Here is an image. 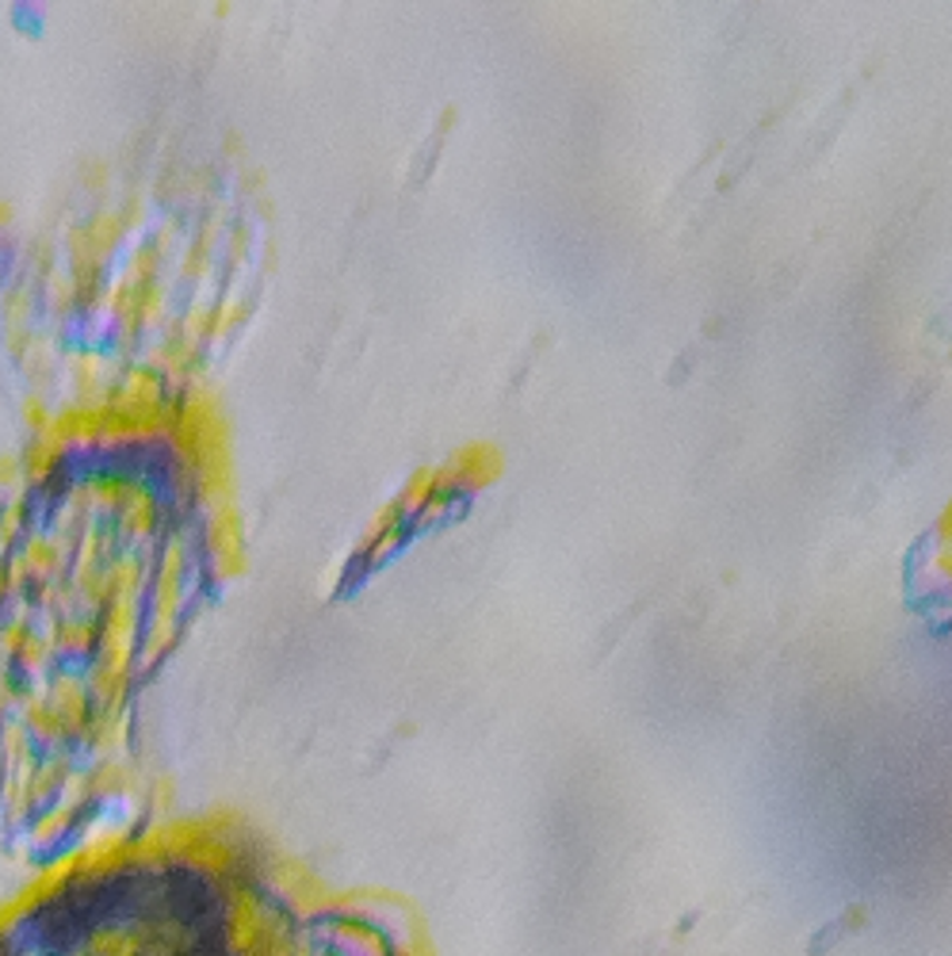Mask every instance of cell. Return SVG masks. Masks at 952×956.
<instances>
[{"label": "cell", "mask_w": 952, "mask_h": 956, "mask_svg": "<svg viewBox=\"0 0 952 956\" xmlns=\"http://www.w3.org/2000/svg\"><path fill=\"white\" fill-rule=\"evenodd\" d=\"M0 956H249L215 873L135 861L85 873L0 934Z\"/></svg>", "instance_id": "obj_1"}]
</instances>
